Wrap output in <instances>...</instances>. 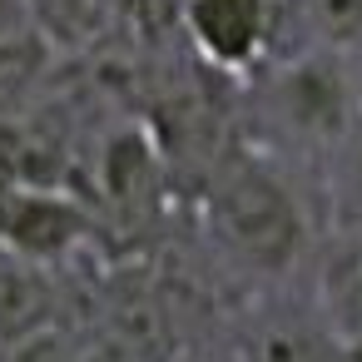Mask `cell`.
Listing matches in <instances>:
<instances>
[{"mask_svg":"<svg viewBox=\"0 0 362 362\" xmlns=\"http://www.w3.org/2000/svg\"><path fill=\"white\" fill-rule=\"evenodd\" d=\"M322 199L332 238H362V110L322 154Z\"/></svg>","mask_w":362,"mask_h":362,"instance_id":"6","label":"cell"},{"mask_svg":"<svg viewBox=\"0 0 362 362\" xmlns=\"http://www.w3.org/2000/svg\"><path fill=\"white\" fill-rule=\"evenodd\" d=\"M209 233L223 258L253 278H288L308 243V209L263 154H233L209 184Z\"/></svg>","mask_w":362,"mask_h":362,"instance_id":"1","label":"cell"},{"mask_svg":"<svg viewBox=\"0 0 362 362\" xmlns=\"http://www.w3.org/2000/svg\"><path fill=\"white\" fill-rule=\"evenodd\" d=\"M45 40H35L30 30H16V35H0V110L11 100H21L40 75H45Z\"/></svg>","mask_w":362,"mask_h":362,"instance_id":"9","label":"cell"},{"mask_svg":"<svg viewBox=\"0 0 362 362\" xmlns=\"http://www.w3.org/2000/svg\"><path fill=\"white\" fill-rule=\"evenodd\" d=\"M357 110H362V90L347 70V55L332 50H303L273 65L263 85V119L283 144L308 154H327L337 134L357 119Z\"/></svg>","mask_w":362,"mask_h":362,"instance_id":"2","label":"cell"},{"mask_svg":"<svg viewBox=\"0 0 362 362\" xmlns=\"http://www.w3.org/2000/svg\"><path fill=\"white\" fill-rule=\"evenodd\" d=\"M303 21L317 50L332 55L362 50V0H303Z\"/></svg>","mask_w":362,"mask_h":362,"instance_id":"8","label":"cell"},{"mask_svg":"<svg viewBox=\"0 0 362 362\" xmlns=\"http://www.w3.org/2000/svg\"><path fill=\"white\" fill-rule=\"evenodd\" d=\"M317 303L342 332L362 327V238H337L322 268V283H317Z\"/></svg>","mask_w":362,"mask_h":362,"instance_id":"7","label":"cell"},{"mask_svg":"<svg viewBox=\"0 0 362 362\" xmlns=\"http://www.w3.org/2000/svg\"><path fill=\"white\" fill-rule=\"evenodd\" d=\"M0 362H85V347L60 327V322H45L16 342L0 347Z\"/></svg>","mask_w":362,"mask_h":362,"instance_id":"10","label":"cell"},{"mask_svg":"<svg viewBox=\"0 0 362 362\" xmlns=\"http://www.w3.org/2000/svg\"><path fill=\"white\" fill-rule=\"evenodd\" d=\"M342 352H347V362H362V327L342 332Z\"/></svg>","mask_w":362,"mask_h":362,"instance_id":"12","label":"cell"},{"mask_svg":"<svg viewBox=\"0 0 362 362\" xmlns=\"http://www.w3.org/2000/svg\"><path fill=\"white\" fill-rule=\"evenodd\" d=\"M80 238V214L60 194H16L0 214V243L21 258L50 263Z\"/></svg>","mask_w":362,"mask_h":362,"instance_id":"4","label":"cell"},{"mask_svg":"<svg viewBox=\"0 0 362 362\" xmlns=\"http://www.w3.org/2000/svg\"><path fill=\"white\" fill-rule=\"evenodd\" d=\"M238 362H347L342 327L327 317L317 298H278L243 322Z\"/></svg>","mask_w":362,"mask_h":362,"instance_id":"3","label":"cell"},{"mask_svg":"<svg viewBox=\"0 0 362 362\" xmlns=\"http://www.w3.org/2000/svg\"><path fill=\"white\" fill-rule=\"evenodd\" d=\"M55 322V283L45 263L0 248V347Z\"/></svg>","mask_w":362,"mask_h":362,"instance_id":"5","label":"cell"},{"mask_svg":"<svg viewBox=\"0 0 362 362\" xmlns=\"http://www.w3.org/2000/svg\"><path fill=\"white\" fill-rule=\"evenodd\" d=\"M30 30V0H0V35Z\"/></svg>","mask_w":362,"mask_h":362,"instance_id":"11","label":"cell"}]
</instances>
